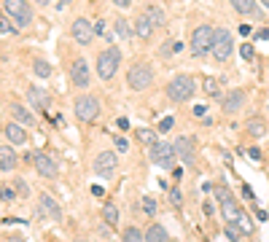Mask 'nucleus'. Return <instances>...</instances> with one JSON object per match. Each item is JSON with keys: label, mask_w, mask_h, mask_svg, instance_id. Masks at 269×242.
<instances>
[{"label": "nucleus", "mask_w": 269, "mask_h": 242, "mask_svg": "<svg viewBox=\"0 0 269 242\" xmlns=\"http://www.w3.org/2000/svg\"><path fill=\"white\" fill-rule=\"evenodd\" d=\"M102 218H105L108 226H119V207L113 205V202H105V207H102Z\"/></svg>", "instance_id": "24"}, {"label": "nucleus", "mask_w": 269, "mask_h": 242, "mask_svg": "<svg viewBox=\"0 0 269 242\" xmlns=\"http://www.w3.org/2000/svg\"><path fill=\"white\" fill-rule=\"evenodd\" d=\"M8 111H11V116L19 121V124H35V116H32V113L27 111V108H22L19 102H11Z\"/></svg>", "instance_id": "18"}, {"label": "nucleus", "mask_w": 269, "mask_h": 242, "mask_svg": "<svg viewBox=\"0 0 269 242\" xmlns=\"http://www.w3.org/2000/svg\"><path fill=\"white\" fill-rule=\"evenodd\" d=\"M239 54H242V60H245V62H250V60H253V57H256V51H253V46H250V43H242V49H239Z\"/></svg>", "instance_id": "35"}, {"label": "nucleus", "mask_w": 269, "mask_h": 242, "mask_svg": "<svg viewBox=\"0 0 269 242\" xmlns=\"http://www.w3.org/2000/svg\"><path fill=\"white\" fill-rule=\"evenodd\" d=\"M32 73H35L38 78H49L51 76V65H49V62H43V60H35V62H32Z\"/></svg>", "instance_id": "29"}, {"label": "nucleus", "mask_w": 269, "mask_h": 242, "mask_svg": "<svg viewBox=\"0 0 269 242\" xmlns=\"http://www.w3.org/2000/svg\"><path fill=\"white\" fill-rule=\"evenodd\" d=\"M143 212H146V215H153V212H156V199H151V197L143 199Z\"/></svg>", "instance_id": "34"}, {"label": "nucleus", "mask_w": 269, "mask_h": 242, "mask_svg": "<svg viewBox=\"0 0 269 242\" xmlns=\"http://www.w3.org/2000/svg\"><path fill=\"white\" fill-rule=\"evenodd\" d=\"M170 202H173L175 207L183 202V194H180V188H170Z\"/></svg>", "instance_id": "36"}, {"label": "nucleus", "mask_w": 269, "mask_h": 242, "mask_svg": "<svg viewBox=\"0 0 269 242\" xmlns=\"http://www.w3.org/2000/svg\"><path fill=\"white\" fill-rule=\"evenodd\" d=\"M175 153H178V159H183L186 164H194V140L191 137H178L175 140Z\"/></svg>", "instance_id": "16"}, {"label": "nucleus", "mask_w": 269, "mask_h": 242, "mask_svg": "<svg viewBox=\"0 0 269 242\" xmlns=\"http://www.w3.org/2000/svg\"><path fill=\"white\" fill-rule=\"evenodd\" d=\"M146 16L151 19L153 27H162V25H164V11L159 8V5H148V8H146Z\"/></svg>", "instance_id": "26"}, {"label": "nucleus", "mask_w": 269, "mask_h": 242, "mask_svg": "<svg viewBox=\"0 0 269 242\" xmlns=\"http://www.w3.org/2000/svg\"><path fill=\"white\" fill-rule=\"evenodd\" d=\"M16 186H19V194H27V183H25V181H19Z\"/></svg>", "instance_id": "47"}, {"label": "nucleus", "mask_w": 269, "mask_h": 242, "mask_svg": "<svg viewBox=\"0 0 269 242\" xmlns=\"http://www.w3.org/2000/svg\"><path fill=\"white\" fill-rule=\"evenodd\" d=\"M27 100H30V105L35 111H46V105H49V94L43 89H30L27 91Z\"/></svg>", "instance_id": "17"}, {"label": "nucleus", "mask_w": 269, "mask_h": 242, "mask_svg": "<svg viewBox=\"0 0 269 242\" xmlns=\"http://www.w3.org/2000/svg\"><path fill=\"white\" fill-rule=\"evenodd\" d=\"M70 78H73V84H76L78 89H87V86H89V81H91L87 60H81V57H78V60L73 62V67H70Z\"/></svg>", "instance_id": "11"}, {"label": "nucleus", "mask_w": 269, "mask_h": 242, "mask_svg": "<svg viewBox=\"0 0 269 242\" xmlns=\"http://www.w3.org/2000/svg\"><path fill=\"white\" fill-rule=\"evenodd\" d=\"M232 49H234V43H232V32L224 30V27H215V40H213V57H215V62H226L229 57H232Z\"/></svg>", "instance_id": "6"}, {"label": "nucleus", "mask_w": 269, "mask_h": 242, "mask_svg": "<svg viewBox=\"0 0 269 242\" xmlns=\"http://www.w3.org/2000/svg\"><path fill=\"white\" fill-rule=\"evenodd\" d=\"M3 199H5V202H14V199H16V194L11 191V188H3Z\"/></svg>", "instance_id": "39"}, {"label": "nucleus", "mask_w": 269, "mask_h": 242, "mask_svg": "<svg viewBox=\"0 0 269 242\" xmlns=\"http://www.w3.org/2000/svg\"><path fill=\"white\" fill-rule=\"evenodd\" d=\"M41 210H43V212H46V215H49V218H54V221H60V218H62V212H60V205H57V202L51 199L49 194H43V197H41Z\"/></svg>", "instance_id": "20"}, {"label": "nucleus", "mask_w": 269, "mask_h": 242, "mask_svg": "<svg viewBox=\"0 0 269 242\" xmlns=\"http://www.w3.org/2000/svg\"><path fill=\"white\" fill-rule=\"evenodd\" d=\"M116 124H119V129H127V126H129V121H127V119H119Z\"/></svg>", "instance_id": "46"}, {"label": "nucleus", "mask_w": 269, "mask_h": 242, "mask_svg": "<svg viewBox=\"0 0 269 242\" xmlns=\"http://www.w3.org/2000/svg\"><path fill=\"white\" fill-rule=\"evenodd\" d=\"M0 32H3V35H14V25H11L8 22V14H3V19H0Z\"/></svg>", "instance_id": "33"}, {"label": "nucleus", "mask_w": 269, "mask_h": 242, "mask_svg": "<svg viewBox=\"0 0 269 242\" xmlns=\"http://www.w3.org/2000/svg\"><path fill=\"white\" fill-rule=\"evenodd\" d=\"M194 116H197V119H205V105H194Z\"/></svg>", "instance_id": "40"}, {"label": "nucleus", "mask_w": 269, "mask_h": 242, "mask_svg": "<svg viewBox=\"0 0 269 242\" xmlns=\"http://www.w3.org/2000/svg\"><path fill=\"white\" fill-rule=\"evenodd\" d=\"M35 3H38V5H46V3H49V0H35Z\"/></svg>", "instance_id": "49"}, {"label": "nucleus", "mask_w": 269, "mask_h": 242, "mask_svg": "<svg viewBox=\"0 0 269 242\" xmlns=\"http://www.w3.org/2000/svg\"><path fill=\"white\" fill-rule=\"evenodd\" d=\"M119 62H121V51L116 46H108L100 57H97V76L102 81H111L119 70Z\"/></svg>", "instance_id": "3"}, {"label": "nucleus", "mask_w": 269, "mask_h": 242, "mask_svg": "<svg viewBox=\"0 0 269 242\" xmlns=\"http://www.w3.org/2000/svg\"><path fill=\"white\" fill-rule=\"evenodd\" d=\"M137 140H140L143 146L151 148L153 143H156V132H151V129H137Z\"/></svg>", "instance_id": "30"}, {"label": "nucleus", "mask_w": 269, "mask_h": 242, "mask_svg": "<svg viewBox=\"0 0 269 242\" xmlns=\"http://www.w3.org/2000/svg\"><path fill=\"white\" fill-rule=\"evenodd\" d=\"M116 164H119V156L113 151H102V153H97V159H94V172L97 175H111L113 170H116Z\"/></svg>", "instance_id": "12"}, {"label": "nucleus", "mask_w": 269, "mask_h": 242, "mask_svg": "<svg viewBox=\"0 0 269 242\" xmlns=\"http://www.w3.org/2000/svg\"><path fill=\"white\" fill-rule=\"evenodd\" d=\"M175 159H178V153H175V146H170V143L164 140H156L151 146V161L156 167H162V170H173L175 167Z\"/></svg>", "instance_id": "5"}, {"label": "nucleus", "mask_w": 269, "mask_h": 242, "mask_svg": "<svg viewBox=\"0 0 269 242\" xmlns=\"http://www.w3.org/2000/svg\"><path fill=\"white\" fill-rule=\"evenodd\" d=\"M173 124H175V119H173V116L162 119V124H159V132H167V129H173Z\"/></svg>", "instance_id": "37"}, {"label": "nucleus", "mask_w": 269, "mask_h": 242, "mask_svg": "<svg viewBox=\"0 0 269 242\" xmlns=\"http://www.w3.org/2000/svg\"><path fill=\"white\" fill-rule=\"evenodd\" d=\"M5 137H8V140L14 143V146H22V143L27 140L25 129H22L19 124H14V121H11V124H5Z\"/></svg>", "instance_id": "19"}, {"label": "nucleus", "mask_w": 269, "mask_h": 242, "mask_svg": "<svg viewBox=\"0 0 269 242\" xmlns=\"http://www.w3.org/2000/svg\"><path fill=\"white\" fill-rule=\"evenodd\" d=\"M151 30H153L151 19H148L146 14H140V16L135 19V35H140V38H151Z\"/></svg>", "instance_id": "22"}, {"label": "nucleus", "mask_w": 269, "mask_h": 242, "mask_svg": "<svg viewBox=\"0 0 269 242\" xmlns=\"http://www.w3.org/2000/svg\"><path fill=\"white\" fill-rule=\"evenodd\" d=\"M239 32H242V35H245V38H248V35H250V32H253V27H250V25H242V27H239Z\"/></svg>", "instance_id": "44"}, {"label": "nucleus", "mask_w": 269, "mask_h": 242, "mask_svg": "<svg viewBox=\"0 0 269 242\" xmlns=\"http://www.w3.org/2000/svg\"><path fill=\"white\" fill-rule=\"evenodd\" d=\"M113 5H119V8H129V5H132V0H113Z\"/></svg>", "instance_id": "41"}, {"label": "nucleus", "mask_w": 269, "mask_h": 242, "mask_svg": "<svg viewBox=\"0 0 269 242\" xmlns=\"http://www.w3.org/2000/svg\"><path fill=\"white\" fill-rule=\"evenodd\" d=\"M256 40H269V30H259L256 32Z\"/></svg>", "instance_id": "43"}, {"label": "nucleus", "mask_w": 269, "mask_h": 242, "mask_svg": "<svg viewBox=\"0 0 269 242\" xmlns=\"http://www.w3.org/2000/svg\"><path fill=\"white\" fill-rule=\"evenodd\" d=\"M127 84L132 91H146L153 84V67L148 62H135L127 73Z\"/></svg>", "instance_id": "2"}, {"label": "nucleus", "mask_w": 269, "mask_h": 242, "mask_svg": "<svg viewBox=\"0 0 269 242\" xmlns=\"http://www.w3.org/2000/svg\"><path fill=\"white\" fill-rule=\"evenodd\" d=\"M113 30H116L119 38H129V35H132V32H129V25L121 19V16H116V22H113Z\"/></svg>", "instance_id": "31"}, {"label": "nucleus", "mask_w": 269, "mask_h": 242, "mask_svg": "<svg viewBox=\"0 0 269 242\" xmlns=\"http://www.w3.org/2000/svg\"><path fill=\"white\" fill-rule=\"evenodd\" d=\"M242 232H245V229H242V226H237V223H226V237L232 240V242H239Z\"/></svg>", "instance_id": "32"}, {"label": "nucleus", "mask_w": 269, "mask_h": 242, "mask_svg": "<svg viewBox=\"0 0 269 242\" xmlns=\"http://www.w3.org/2000/svg\"><path fill=\"white\" fill-rule=\"evenodd\" d=\"M232 3V8L237 11V14H242V16H248V19H261V8L256 5V0H229Z\"/></svg>", "instance_id": "14"}, {"label": "nucleus", "mask_w": 269, "mask_h": 242, "mask_svg": "<svg viewBox=\"0 0 269 242\" xmlns=\"http://www.w3.org/2000/svg\"><path fill=\"white\" fill-rule=\"evenodd\" d=\"M213 40H215V27L199 25L197 30L191 32V54L194 57H205V51L213 49Z\"/></svg>", "instance_id": "4"}, {"label": "nucleus", "mask_w": 269, "mask_h": 242, "mask_svg": "<svg viewBox=\"0 0 269 242\" xmlns=\"http://www.w3.org/2000/svg\"><path fill=\"white\" fill-rule=\"evenodd\" d=\"M27 161H30V164H35V170L41 172L43 178H57V172H60V167H57V161L49 156V153H30V156H27Z\"/></svg>", "instance_id": "10"}, {"label": "nucleus", "mask_w": 269, "mask_h": 242, "mask_svg": "<svg viewBox=\"0 0 269 242\" xmlns=\"http://www.w3.org/2000/svg\"><path fill=\"white\" fill-rule=\"evenodd\" d=\"M14 167H16V153L11 151L8 146H3V148H0V170H3V172H11Z\"/></svg>", "instance_id": "21"}, {"label": "nucleus", "mask_w": 269, "mask_h": 242, "mask_svg": "<svg viewBox=\"0 0 269 242\" xmlns=\"http://www.w3.org/2000/svg\"><path fill=\"white\" fill-rule=\"evenodd\" d=\"M167 97L173 102H186L194 97V91H197V84H194V78L188 76V73H180V76H175L173 81L167 84Z\"/></svg>", "instance_id": "1"}, {"label": "nucleus", "mask_w": 269, "mask_h": 242, "mask_svg": "<svg viewBox=\"0 0 269 242\" xmlns=\"http://www.w3.org/2000/svg\"><path fill=\"white\" fill-rule=\"evenodd\" d=\"M146 242H167V232H164V226L153 223V226L146 232Z\"/></svg>", "instance_id": "25"}, {"label": "nucleus", "mask_w": 269, "mask_h": 242, "mask_svg": "<svg viewBox=\"0 0 269 242\" xmlns=\"http://www.w3.org/2000/svg\"><path fill=\"white\" fill-rule=\"evenodd\" d=\"M202 89H205V94H208V97H221V84L215 78H210V76L202 81Z\"/></svg>", "instance_id": "27"}, {"label": "nucleus", "mask_w": 269, "mask_h": 242, "mask_svg": "<svg viewBox=\"0 0 269 242\" xmlns=\"http://www.w3.org/2000/svg\"><path fill=\"white\" fill-rule=\"evenodd\" d=\"M221 215H224L226 223H239V226L245 229V232H250V221H245V212L239 210L237 202H232V197L221 202Z\"/></svg>", "instance_id": "9"}, {"label": "nucleus", "mask_w": 269, "mask_h": 242, "mask_svg": "<svg viewBox=\"0 0 269 242\" xmlns=\"http://www.w3.org/2000/svg\"><path fill=\"white\" fill-rule=\"evenodd\" d=\"M261 3H264V8H269V0H261Z\"/></svg>", "instance_id": "50"}, {"label": "nucleus", "mask_w": 269, "mask_h": 242, "mask_svg": "<svg viewBox=\"0 0 269 242\" xmlns=\"http://www.w3.org/2000/svg\"><path fill=\"white\" fill-rule=\"evenodd\" d=\"M113 143H116V148H119V151H121V153H127V148H129V143H127V140H124V137H113Z\"/></svg>", "instance_id": "38"}, {"label": "nucleus", "mask_w": 269, "mask_h": 242, "mask_svg": "<svg viewBox=\"0 0 269 242\" xmlns=\"http://www.w3.org/2000/svg\"><path fill=\"white\" fill-rule=\"evenodd\" d=\"M8 242H22V237H8Z\"/></svg>", "instance_id": "48"}, {"label": "nucleus", "mask_w": 269, "mask_h": 242, "mask_svg": "<svg viewBox=\"0 0 269 242\" xmlns=\"http://www.w3.org/2000/svg\"><path fill=\"white\" fill-rule=\"evenodd\" d=\"M76 242H87V240H76Z\"/></svg>", "instance_id": "52"}, {"label": "nucleus", "mask_w": 269, "mask_h": 242, "mask_svg": "<svg viewBox=\"0 0 269 242\" xmlns=\"http://www.w3.org/2000/svg\"><path fill=\"white\" fill-rule=\"evenodd\" d=\"M245 129H248V135H250V137H264V135H267V124H264V119H250L248 124H245Z\"/></svg>", "instance_id": "23"}, {"label": "nucleus", "mask_w": 269, "mask_h": 242, "mask_svg": "<svg viewBox=\"0 0 269 242\" xmlns=\"http://www.w3.org/2000/svg\"><path fill=\"white\" fill-rule=\"evenodd\" d=\"M60 3H70V0H60Z\"/></svg>", "instance_id": "51"}, {"label": "nucleus", "mask_w": 269, "mask_h": 242, "mask_svg": "<svg viewBox=\"0 0 269 242\" xmlns=\"http://www.w3.org/2000/svg\"><path fill=\"white\" fill-rule=\"evenodd\" d=\"M121 242H146V234H140V229L129 226V229H124Z\"/></svg>", "instance_id": "28"}, {"label": "nucleus", "mask_w": 269, "mask_h": 242, "mask_svg": "<svg viewBox=\"0 0 269 242\" xmlns=\"http://www.w3.org/2000/svg\"><path fill=\"white\" fill-rule=\"evenodd\" d=\"M3 8H5V14H11L22 27H27L32 22V8H30L27 0H3Z\"/></svg>", "instance_id": "7"}, {"label": "nucleus", "mask_w": 269, "mask_h": 242, "mask_svg": "<svg viewBox=\"0 0 269 242\" xmlns=\"http://www.w3.org/2000/svg\"><path fill=\"white\" fill-rule=\"evenodd\" d=\"M76 116L81 121H94L100 116V100L91 97V94H81L76 100Z\"/></svg>", "instance_id": "8"}, {"label": "nucleus", "mask_w": 269, "mask_h": 242, "mask_svg": "<svg viewBox=\"0 0 269 242\" xmlns=\"http://www.w3.org/2000/svg\"><path fill=\"white\" fill-rule=\"evenodd\" d=\"M242 102H245V91L234 89V91H229L224 100H221V108H224V113H237L239 108H242Z\"/></svg>", "instance_id": "15"}, {"label": "nucleus", "mask_w": 269, "mask_h": 242, "mask_svg": "<svg viewBox=\"0 0 269 242\" xmlns=\"http://www.w3.org/2000/svg\"><path fill=\"white\" fill-rule=\"evenodd\" d=\"M70 32H73V38H76L81 46L91 43V38H94V27H91L87 19H76V22L70 25Z\"/></svg>", "instance_id": "13"}, {"label": "nucleus", "mask_w": 269, "mask_h": 242, "mask_svg": "<svg viewBox=\"0 0 269 242\" xmlns=\"http://www.w3.org/2000/svg\"><path fill=\"white\" fill-rule=\"evenodd\" d=\"M102 27H105V25H102V22L97 19V25H94V32H97V35H102V32H105V30H102Z\"/></svg>", "instance_id": "45"}, {"label": "nucleus", "mask_w": 269, "mask_h": 242, "mask_svg": "<svg viewBox=\"0 0 269 242\" xmlns=\"http://www.w3.org/2000/svg\"><path fill=\"white\" fill-rule=\"evenodd\" d=\"M248 156H250V159H256V161H259V159H261V151H259V148H250V151H248Z\"/></svg>", "instance_id": "42"}]
</instances>
